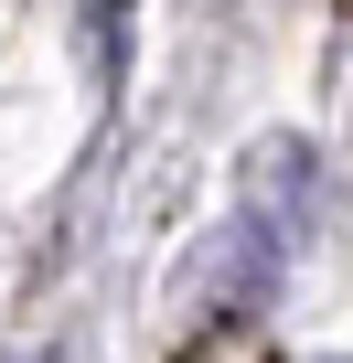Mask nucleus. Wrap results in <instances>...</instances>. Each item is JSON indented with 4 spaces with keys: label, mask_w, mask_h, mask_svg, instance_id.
I'll list each match as a JSON object with an SVG mask.
<instances>
[{
    "label": "nucleus",
    "mask_w": 353,
    "mask_h": 363,
    "mask_svg": "<svg viewBox=\"0 0 353 363\" xmlns=\"http://www.w3.org/2000/svg\"><path fill=\"white\" fill-rule=\"evenodd\" d=\"M0 363H33V352H0Z\"/></svg>",
    "instance_id": "7ed1b4c3"
},
{
    "label": "nucleus",
    "mask_w": 353,
    "mask_h": 363,
    "mask_svg": "<svg viewBox=\"0 0 353 363\" xmlns=\"http://www.w3.org/2000/svg\"><path fill=\"white\" fill-rule=\"evenodd\" d=\"M204 278H214V289H225V299H236V310H246V299H257V289H268V278H278V235H268V225H246V214H236V225H225V235H214V267H204Z\"/></svg>",
    "instance_id": "f03ea898"
},
{
    "label": "nucleus",
    "mask_w": 353,
    "mask_h": 363,
    "mask_svg": "<svg viewBox=\"0 0 353 363\" xmlns=\"http://www.w3.org/2000/svg\"><path fill=\"white\" fill-rule=\"evenodd\" d=\"M310 150L300 139H257V160H246V225H268V235H300V214H310Z\"/></svg>",
    "instance_id": "f257e3e1"
},
{
    "label": "nucleus",
    "mask_w": 353,
    "mask_h": 363,
    "mask_svg": "<svg viewBox=\"0 0 353 363\" xmlns=\"http://www.w3.org/2000/svg\"><path fill=\"white\" fill-rule=\"evenodd\" d=\"M321 363H332V352H321Z\"/></svg>",
    "instance_id": "20e7f679"
}]
</instances>
